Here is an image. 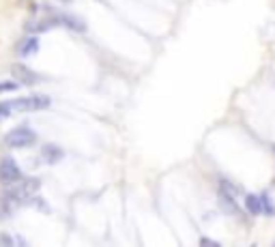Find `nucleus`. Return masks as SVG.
I'll return each mask as SVG.
<instances>
[{"mask_svg": "<svg viewBox=\"0 0 275 247\" xmlns=\"http://www.w3.org/2000/svg\"><path fill=\"white\" fill-rule=\"evenodd\" d=\"M0 245H4V247H11V245H13V239H11L9 234H0Z\"/></svg>", "mask_w": 275, "mask_h": 247, "instance_id": "13", "label": "nucleus"}, {"mask_svg": "<svg viewBox=\"0 0 275 247\" xmlns=\"http://www.w3.org/2000/svg\"><path fill=\"white\" fill-rule=\"evenodd\" d=\"M37 50H39V39L37 37H26L18 47L20 56H32V54H37Z\"/></svg>", "mask_w": 275, "mask_h": 247, "instance_id": "7", "label": "nucleus"}, {"mask_svg": "<svg viewBox=\"0 0 275 247\" xmlns=\"http://www.w3.org/2000/svg\"><path fill=\"white\" fill-rule=\"evenodd\" d=\"M260 204H262V213L265 215H275V204L269 193H260Z\"/></svg>", "mask_w": 275, "mask_h": 247, "instance_id": "10", "label": "nucleus"}, {"mask_svg": "<svg viewBox=\"0 0 275 247\" xmlns=\"http://www.w3.org/2000/svg\"><path fill=\"white\" fill-rule=\"evenodd\" d=\"M21 181V170L18 168V164H15L11 157H4L0 161V183H4V185H15V183Z\"/></svg>", "mask_w": 275, "mask_h": 247, "instance_id": "4", "label": "nucleus"}, {"mask_svg": "<svg viewBox=\"0 0 275 247\" xmlns=\"http://www.w3.org/2000/svg\"><path fill=\"white\" fill-rule=\"evenodd\" d=\"M245 208L250 211V215H258V213H262L260 196H254V193H247V196H245Z\"/></svg>", "mask_w": 275, "mask_h": 247, "instance_id": "8", "label": "nucleus"}, {"mask_svg": "<svg viewBox=\"0 0 275 247\" xmlns=\"http://www.w3.org/2000/svg\"><path fill=\"white\" fill-rule=\"evenodd\" d=\"M11 90H18V82H0V93H11Z\"/></svg>", "mask_w": 275, "mask_h": 247, "instance_id": "12", "label": "nucleus"}, {"mask_svg": "<svg viewBox=\"0 0 275 247\" xmlns=\"http://www.w3.org/2000/svg\"><path fill=\"white\" fill-rule=\"evenodd\" d=\"M56 24H61V26H67V28H71L75 32H84L86 30V24H84V20L82 18H75V15H67V13H58L56 18Z\"/></svg>", "mask_w": 275, "mask_h": 247, "instance_id": "5", "label": "nucleus"}, {"mask_svg": "<svg viewBox=\"0 0 275 247\" xmlns=\"http://www.w3.org/2000/svg\"><path fill=\"white\" fill-rule=\"evenodd\" d=\"M11 105H13V110H20V112H39V110L50 107V97H45V95L20 97V99L11 101Z\"/></svg>", "mask_w": 275, "mask_h": 247, "instance_id": "2", "label": "nucleus"}, {"mask_svg": "<svg viewBox=\"0 0 275 247\" xmlns=\"http://www.w3.org/2000/svg\"><path fill=\"white\" fill-rule=\"evenodd\" d=\"M11 112H13V105H11V101H0V121H2L4 116H9Z\"/></svg>", "mask_w": 275, "mask_h": 247, "instance_id": "11", "label": "nucleus"}, {"mask_svg": "<svg viewBox=\"0 0 275 247\" xmlns=\"http://www.w3.org/2000/svg\"><path fill=\"white\" fill-rule=\"evenodd\" d=\"M4 142H7L11 148H26V146H32V144L37 142V133L28 127H15L4 136Z\"/></svg>", "mask_w": 275, "mask_h": 247, "instance_id": "1", "label": "nucleus"}, {"mask_svg": "<svg viewBox=\"0 0 275 247\" xmlns=\"http://www.w3.org/2000/svg\"><path fill=\"white\" fill-rule=\"evenodd\" d=\"M41 157H43V161H47V164H58V161L64 157V153H63L61 146H56V144H43Z\"/></svg>", "mask_w": 275, "mask_h": 247, "instance_id": "6", "label": "nucleus"}, {"mask_svg": "<svg viewBox=\"0 0 275 247\" xmlns=\"http://www.w3.org/2000/svg\"><path fill=\"white\" fill-rule=\"evenodd\" d=\"M11 75L15 78V82L24 84V86H32V84H39L41 82V75L35 73L30 67H26V64H21V62H13V64H11Z\"/></svg>", "mask_w": 275, "mask_h": 247, "instance_id": "3", "label": "nucleus"}, {"mask_svg": "<svg viewBox=\"0 0 275 247\" xmlns=\"http://www.w3.org/2000/svg\"><path fill=\"white\" fill-rule=\"evenodd\" d=\"M219 193H226V196H230V198H239V187L233 185L228 179H219Z\"/></svg>", "mask_w": 275, "mask_h": 247, "instance_id": "9", "label": "nucleus"}, {"mask_svg": "<svg viewBox=\"0 0 275 247\" xmlns=\"http://www.w3.org/2000/svg\"><path fill=\"white\" fill-rule=\"evenodd\" d=\"M200 245H204V247H219L217 241H211V239H202Z\"/></svg>", "mask_w": 275, "mask_h": 247, "instance_id": "14", "label": "nucleus"}]
</instances>
